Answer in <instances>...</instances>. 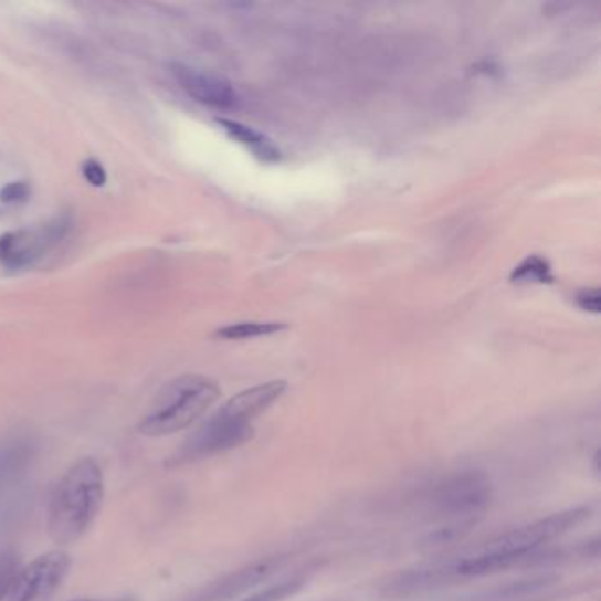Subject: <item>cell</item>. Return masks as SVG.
Listing matches in <instances>:
<instances>
[{
    "mask_svg": "<svg viewBox=\"0 0 601 601\" xmlns=\"http://www.w3.org/2000/svg\"><path fill=\"white\" fill-rule=\"evenodd\" d=\"M20 568L22 567H20L17 553L0 552V601H4L8 598Z\"/></svg>",
    "mask_w": 601,
    "mask_h": 601,
    "instance_id": "5bb4252c",
    "label": "cell"
},
{
    "mask_svg": "<svg viewBox=\"0 0 601 601\" xmlns=\"http://www.w3.org/2000/svg\"><path fill=\"white\" fill-rule=\"evenodd\" d=\"M510 280L519 284H550L553 281L552 266L545 257L531 254L515 266Z\"/></svg>",
    "mask_w": 601,
    "mask_h": 601,
    "instance_id": "7c38bea8",
    "label": "cell"
},
{
    "mask_svg": "<svg viewBox=\"0 0 601 601\" xmlns=\"http://www.w3.org/2000/svg\"><path fill=\"white\" fill-rule=\"evenodd\" d=\"M73 559L64 550H52L20 568L6 601H52L67 573Z\"/></svg>",
    "mask_w": 601,
    "mask_h": 601,
    "instance_id": "3957f363",
    "label": "cell"
},
{
    "mask_svg": "<svg viewBox=\"0 0 601 601\" xmlns=\"http://www.w3.org/2000/svg\"><path fill=\"white\" fill-rule=\"evenodd\" d=\"M215 123L223 127V131L230 136L231 140L244 145L245 149L249 152H253L257 159H262L265 162L280 161V149L263 133L256 131V129L245 126V124L231 120V118H215Z\"/></svg>",
    "mask_w": 601,
    "mask_h": 601,
    "instance_id": "30bf717a",
    "label": "cell"
},
{
    "mask_svg": "<svg viewBox=\"0 0 601 601\" xmlns=\"http://www.w3.org/2000/svg\"><path fill=\"white\" fill-rule=\"evenodd\" d=\"M221 388L200 375L180 376L157 393L149 413L138 423L141 436L165 437L191 428L218 401Z\"/></svg>",
    "mask_w": 601,
    "mask_h": 601,
    "instance_id": "7a4b0ae2",
    "label": "cell"
},
{
    "mask_svg": "<svg viewBox=\"0 0 601 601\" xmlns=\"http://www.w3.org/2000/svg\"><path fill=\"white\" fill-rule=\"evenodd\" d=\"M44 236L34 235L31 231H11L0 236V263L6 268H25L34 265L41 256Z\"/></svg>",
    "mask_w": 601,
    "mask_h": 601,
    "instance_id": "9c48e42d",
    "label": "cell"
},
{
    "mask_svg": "<svg viewBox=\"0 0 601 601\" xmlns=\"http://www.w3.org/2000/svg\"><path fill=\"white\" fill-rule=\"evenodd\" d=\"M286 388H288V383L283 379L256 384V387L247 388L244 392L231 397L230 401L215 413L228 420L251 423L257 414L265 413L274 402L280 401L283 393L286 392Z\"/></svg>",
    "mask_w": 601,
    "mask_h": 601,
    "instance_id": "ba28073f",
    "label": "cell"
},
{
    "mask_svg": "<svg viewBox=\"0 0 601 601\" xmlns=\"http://www.w3.org/2000/svg\"><path fill=\"white\" fill-rule=\"evenodd\" d=\"M284 328H286L284 323L275 321L233 323V325L219 328L215 336L226 340L253 339V337L272 336V334H277Z\"/></svg>",
    "mask_w": 601,
    "mask_h": 601,
    "instance_id": "8fae6325",
    "label": "cell"
},
{
    "mask_svg": "<svg viewBox=\"0 0 601 601\" xmlns=\"http://www.w3.org/2000/svg\"><path fill=\"white\" fill-rule=\"evenodd\" d=\"M170 70L180 87L201 105L219 109H231L239 106V92L230 80L209 73V71L179 64V62H173Z\"/></svg>",
    "mask_w": 601,
    "mask_h": 601,
    "instance_id": "8992f818",
    "label": "cell"
},
{
    "mask_svg": "<svg viewBox=\"0 0 601 601\" xmlns=\"http://www.w3.org/2000/svg\"><path fill=\"white\" fill-rule=\"evenodd\" d=\"M254 429L251 423L228 420L214 413L197 432H192L182 449L175 453L173 462L198 461L214 453L226 452L244 445L253 437Z\"/></svg>",
    "mask_w": 601,
    "mask_h": 601,
    "instance_id": "5b68a950",
    "label": "cell"
},
{
    "mask_svg": "<svg viewBox=\"0 0 601 601\" xmlns=\"http://www.w3.org/2000/svg\"><path fill=\"white\" fill-rule=\"evenodd\" d=\"M304 582L302 580H288V582H281V584L272 586V588L263 589L260 593L253 594V597L244 598L240 601H284L288 600L293 594H297L300 591Z\"/></svg>",
    "mask_w": 601,
    "mask_h": 601,
    "instance_id": "4fadbf2b",
    "label": "cell"
},
{
    "mask_svg": "<svg viewBox=\"0 0 601 601\" xmlns=\"http://www.w3.org/2000/svg\"><path fill=\"white\" fill-rule=\"evenodd\" d=\"M577 304L580 309L589 310V313H600L601 293L597 288L580 289L576 295Z\"/></svg>",
    "mask_w": 601,
    "mask_h": 601,
    "instance_id": "e0dca14e",
    "label": "cell"
},
{
    "mask_svg": "<svg viewBox=\"0 0 601 601\" xmlns=\"http://www.w3.org/2000/svg\"><path fill=\"white\" fill-rule=\"evenodd\" d=\"M31 194V189L25 182H11L0 191V201L4 203H22Z\"/></svg>",
    "mask_w": 601,
    "mask_h": 601,
    "instance_id": "2e32d148",
    "label": "cell"
},
{
    "mask_svg": "<svg viewBox=\"0 0 601 601\" xmlns=\"http://www.w3.org/2000/svg\"><path fill=\"white\" fill-rule=\"evenodd\" d=\"M82 173L83 177H85V180H87L91 186H94V188H103L106 180H108L105 166L101 165L96 159H87V161L83 162Z\"/></svg>",
    "mask_w": 601,
    "mask_h": 601,
    "instance_id": "9a60e30c",
    "label": "cell"
},
{
    "mask_svg": "<svg viewBox=\"0 0 601 601\" xmlns=\"http://www.w3.org/2000/svg\"><path fill=\"white\" fill-rule=\"evenodd\" d=\"M436 502L441 510L452 514L478 512L491 502V484L482 473H461L440 487Z\"/></svg>",
    "mask_w": 601,
    "mask_h": 601,
    "instance_id": "52a82bcc",
    "label": "cell"
},
{
    "mask_svg": "<svg viewBox=\"0 0 601 601\" xmlns=\"http://www.w3.org/2000/svg\"><path fill=\"white\" fill-rule=\"evenodd\" d=\"M71 601H133L131 598H78Z\"/></svg>",
    "mask_w": 601,
    "mask_h": 601,
    "instance_id": "ac0fdd59",
    "label": "cell"
},
{
    "mask_svg": "<svg viewBox=\"0 0 601 601\" xmlns=\"http://www.w3.org/2000/svg\"><path fill=\"white\" fill-rule=\"evenodd\" d=\"M589 508H576V510L553 514L547 519L536 520L527 526L514 529L499 536L497 540L491 541L484 552L502 553V556H519L524 558L529 550L535 549L545 541L553 540L565 535L573 527L579 526L582 520L588 519Z\"/></svg>",
    "mask_w": 601,
    "mask_h": 601,
    "instance_id": "277c9868",
    "label": "cell"
},
{
    "mask_svg": "<svg viewBox=\"0 0 601 601\" xmlns=\"http://www.w3.org/2000/svg\"><path fill=\"white\" fill-rule=\"evenodd\" d=\"M105 475L96 458L83 457L64 473L49 508V535L57 545L75 544L99 515Z\"/></svg>",
    "mask_w": 601,
    "mask_h": 601,
    "instance_id": "6da1fadb",
    "label": "cell"
}]
</instances>
